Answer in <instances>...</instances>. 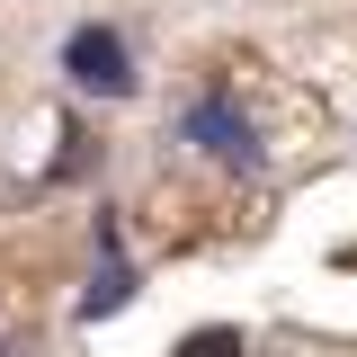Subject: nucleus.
<instances>
[{"label": "nucleus", "instance_id": "nucleus-2", "mask_svg": "<svg viewBox=\"0 0 357 357\" xmlns=\"http://www.w3.org/2000/svg\"><path fill=\"white\" fill-rule=\"evenodd\" d=\"M63 81L89 89V98H126V89H134V45L116 36V27H98V18H89V27L63 36Z\"/></svg>", "mask_w": 357, "mask_h": 357}, {"label": "nucleus", "instance_id": "nucleus-3", "mask_svg": "<svg viewBox=\"0 0 357 357\" xmlns=\"http://www.w3.org/2000/svg\"><path fill=\"white\" fill-rule=\"evenodd\" d=\"M134 286H143V277L126 268V250H98V277H89V295H81V321H107V312H126V304H134Z\"/></svg>", "mask_w": 357, "mask_h": 357}, {"label": "nucleus", "instance_id": "nucleus-6", "mask_svg": "<svg viewBox=\"0 0 357 357\" xmlns=\"http://www.w3.org/2000/svg\"><path fill=\"white\" fill-rule=\"evenodd\" d=\"M340 259H349V268H357V250H340Z\"/></svg>", "mask_w": 357, "mask_h": 357}, {"label": "nucleus", "instance_id": "nucleus-5", "mask_svg": "<svg viewBox=\"0 0 357 357\" xmlns=\"http://www.w3.org/2000/svg\"><path fill=\"white\" fill-rule=\"evenodd\" d=\"M89 161H98V152H89V134H81V126H63V152H54V170H63V178H81Z\"/></svg>", "mask_w": 357, "mask_h": 357}, {"label": "nucleus", "instance_id": "nucleus-1", "mask_svg": "<svg viewBox=\"0 0 357 357\" xmlns=\"http://www.w3.org/2000/svg\"><path fill=\"white\" fill-rule=\"evenodd\" d=\"M178 143L188 152H206V161H223V170H259V126L241 116V98L232 89H197L188 107H178Z\"/></svg>", "mask_w": 357, "mask_h": 357}, {"label": "nucleus", "instance_id": "nucleus-4", "mask_svg": "<svg viewBox=\"0 0 357 357\" xmlns=\"http://www.w3.org/2000/svg\"><path fill=\"white\" fill-rule=\"evenodd\" d=\"M170 357H241V331H232V321H215V331H188Z\"/></svg>", "mask_w": 357, "mask_h": 357}]
</instances>
